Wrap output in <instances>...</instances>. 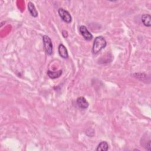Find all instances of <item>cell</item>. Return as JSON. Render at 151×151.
I'll use <instances>...</instances> for the list:
<instances>
[{
  "instance_id": "1",
  "label": "cell",
  "mask_w": 151,
  "mask_h": 151,
  "mask_svg": "<svg viewBox=\"0 0 151 151\" xmlns=\"http://www.w3.org/2000/svg\"><path fill=\"white\" fill-rule=\"evenodd\" d=\"M106 45L107 42L105 38L102 36H99L95 38L92 48V51L93 54H98L101 50L106 47Z\"/></svg>"
},
{
  "instance_id": "2",
  "label": "cell",
  "mask_w": 151,
  "mask_h": 151,
  "mask_svg": "<svg viewBox=\"0 0 151 151\" xmlns=\"http://www.w3.org/2000/svg\"><path fill=\"white\" fill-rule=\"evenodd\" d=\"M42 41L45 51L47 54L50 55L52 54V44L51 38L48 35H44L42 37Z\"/></svg>"
},
{
  "instance_id": "3",
  "label": "cell",
  "mask_w": 151,
  "mask_h": 151,
  "mask_svg": "<svg viewBox=\"0 0 151 151\" xmlns=\"http://www.w3.org/2000/svg\"><path fill=\"white\" fill-rule=\"evenodd\" d=\"M58 12L60 17H61V18L62 19V20L63 21H64L65 22L68 23V24H69L71 22L72 17L68 11L64 9V8H59Z\"/></svg>"
},
{
  "instance_id": "4",
  "label": "cell",
  "mask_w": 151,
  "mask_h": 151,
  "mask_svg": "<svg viewBox=\"0 0 151 151\" xmlns=\"http://www.w3.org/2000/svg\"><path fill=\"white\" fill-rule=\"evenodd\" d=\"M80 32L84 38L87 41H90L93 38L92 34L88 31L87 27L84 25H81L80 27Z\"/></svg>"
},
{
  "instance_id": "5",
  "label": "cell",
  "mask_w": 151,
  "mask_h": 151,
  "mask_svg": "<svg viewBox=\"0 0 151 151\" xmlns=\"http://www.w3.org/2000/svg\"><path fill=\"white\" fill-rule=\"evenodd\" d=\"M76 102H77V104L78 106V107L81 109H87L89 106V104H88V101H87V100L84 97H78L77 99Z\"/></svg>"
},
{
  "instance_id": "6",
  "label": "cell",
  "mask_w": 151,
  "mask_h": 151,
  "mask_svg": "<svg viewBox=\"0 0 151 151\" xmlns=\"http://www.w3.org/2000/svg\"><path fill=\"white\" fill-rule=\"evenodd\" d=\"M58 54L61 57L63 58H67L68 57V51L66 47L62 44H60L58 46Z\"/></svg>"
},
{
  "instance_id": "7",
  "label": "cell",
  "mask_w": 151,
  "mask_h": 151,
  "mask_svg": "<svg viewBox=\"0 0 151 151\" xmlns=\"http://www.w3.org/2000/svg\"><path fill=\"white\" fill-rule=\"evenodd\" d=\"M141 19H142L143 24L145 26H146L147 27H150L151 26V16L150 14H143L142 16Z\"/></svg>"
},
{
  "instance_id": "8",
  "label": "cell",
  "mask_w": 151,
  "mask_h": 151,
  "mask_svg": "<svg viewBox=\"0 0 151 151\" xmlns=\"http://www.w3.org/2000/svg\"><path fill=\"white\" fill-rule=\"evenodd\" d=\"M28 9L31 16L33 17H37L38 16V12L34 5L31 2H29L28 3Z\"/></svg>"
},
{
  "instance_id": "9",
  "label": "cell",
  "mask_w": 151,
  "mask_h": 151,
  "mask_svg": "<svg viewBox=\"0 0 151 151\" xmlns=\"http://www.w3.org/2000/svg\"><path fill=\"white\" fill-rule=\"evenodd\" d=\"M62 70H60L58 71H51V70H48L47 72V74L48 76V77L52 79H55L57 78H58L59 77H60L62 74Z\"/></svg>"
},
{
  "instance_id": "10",
  "label": "cell",
  "mask_w": 151,
  "mask_h": 151,
  "mask_svg": "<svg viewBox=\"0 0 151 151\" xmlns=\"http://www.w3.org/2000/svg\"><path fill=\"white\" fill-rule=\"evenodd\" d=\"M108 149H109L108 143L106 141H103L99 144L96 150L97 151H107Z\"/></svg>"
},
{
  "instance_id": "11",
  "label": "cell",
  "mask_w": 151,
  "mask_h": 151,
  "mask_svg": "<svg viewBox=\"0 0 151 151\" xmlns=\"http://www.w3.org/2000/svg\"><path fill=\"white\" fill-rule=\"evenodd\" d=\"M63 36H64V37H65V38L67 37V36H68L67 32L66 31H65V30L63 31Z\"/></svg>"
}]
</instances>
